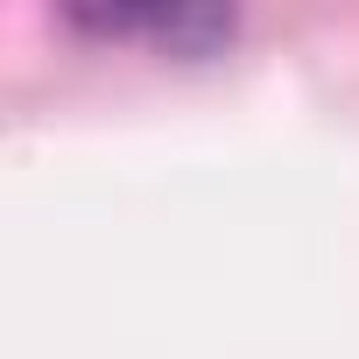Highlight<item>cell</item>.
<instances>
[{"label":"cell","mask_w":359,"mask_h":359,"mask_svg":"<svg viewBox=\"0 0 359 359\" xmlns=\"http://www.w3.org/2000/svg\"><path fill=\"white\" fill-rule=\"evenodd\" d=\"M71 22H85V29H99V36H155V43H169V50H205V43H219V36H233V15H219V8H71Z\"/></svg>","instance_id":"6da1fadb"}]
</instances>
